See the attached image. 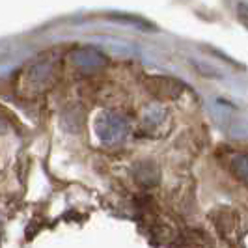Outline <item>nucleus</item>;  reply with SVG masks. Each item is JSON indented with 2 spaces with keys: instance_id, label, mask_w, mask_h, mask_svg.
Instances as JSON below:
<instances>
[{
  "instance_id": "nucleus-1",
  "label": "nucleus",
  "mask_w": 248,
  "mask_h": 248,
  "mask_svg": "<svg viewBox=\"0 0 248 248\" xmlns=\"http://www.w3.org/2000/svg\"><path fill=\"white\" fill-rule=\"evenodd\" d=\"M232 170H233V174L241 181L248 183V155H239V157H235L232 161Z\"/></svg>"
},
{
  "instance_id": "nucleus-2",
  "label": "nucleus",
  "mask_w": 248,
  "mask_h": 248,
  "mask_svg": "<svg viewBox=\"0 0 248 248\" xmlns=\"http://www.w3.org/2000/svg\"><path fill=\"white\" fill-rule=\"evenodd\" d=\"M239 15H241L243 23H245V25H247V28H248V8H247V6H239Z\"/></svg>"
}]
</instances>
